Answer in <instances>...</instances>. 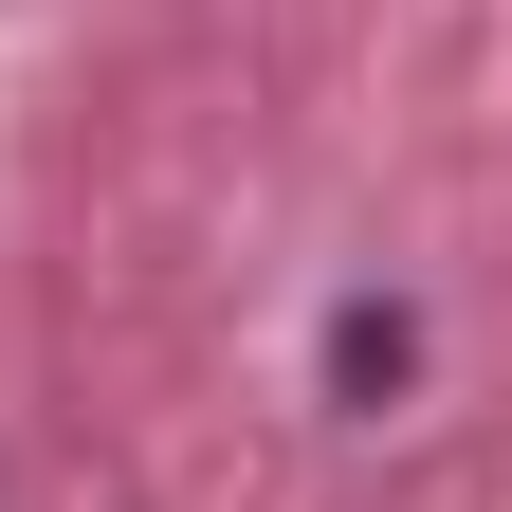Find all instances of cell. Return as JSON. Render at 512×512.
<instances>
[{
    "label": "cell",
    "mask_w": 512,
    "mask_h": 512,
    "mask_svg": "<svg viewBox=\"0 0 512 512\" xmlns=\"http://www.w3.org/2000/svg\"><path fill=\"white\" fill-rule=\"evenodd\" d=\"M403 366H421V311H403V293H348V311H330V403L384 421V403H403Z\"/></svg>",
    "instance_id": "1"
}]
</instances>
